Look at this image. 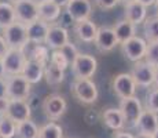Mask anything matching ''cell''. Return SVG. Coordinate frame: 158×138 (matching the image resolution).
<instances>
[{
	"mask_svg": "<svg viewBox=\"0 0 158 138\" xmlns=\"http://www.w3.org/2000/svg\"><path fill=\"white\" fill-rule=\"evenodd\" d=\"M72 94L78 102L85 105L96 102L99 97L98 87L91 79H74L72 83Z\"/></svg>",
	"mask_w": 158,
	"mask_h": 138,
	"instance_id": "cell-1",
	"label": "cell"
},
{
	"mask_svg": "<svg viewBox=\"0 0 158 138\" xmlns=\"http://www.w3.org/2000/svg\"><path fill=\"white\" fill-rule=\"evenodd\" d=\"M70 65L76 79H91L98 69V61L89 54H78Z\"/></svg>",
	"mask_w": 158,
	"mask_h": 138,
	"instance_id": "cell-2",
	"label": "cell"
},
{
	"mask_svg": "<svg viewBox=\"0 0 158 138\" xmlns=\"http://www.w3.org/2000/svg\"><path fill=\"white\" fill-rule=\"evenodd\" d=\"M7 83V98L8 100H28L30 96L32 84L22 75H8L6 78Z\"/></svg>",
	"mask_w": 158,
	"mask_h": 138,
	"instance_id": "cell-3",
	"label": "cell"
},
{
	"mask_svg": "<svg viewBox=\"0 0 158 138\" xmlns=\"http://www.w3.org/2000/svg\"><path fill=\"white\" fill-rule=\"evenodd\" d=\"M3 38H4L6 43L10 48H19L22 50V47L28 43V35H26V25L22 22L15 21L11 25L3 29Z\"/></svg>",
	"mask_w": 158,
	"mask_h": 138,
	"instance_id": "cell-4",
	"label": "cell"
},
{
	"mask_svg": "<svg viewBox=\"0 0 158 138\" xmlns=\"http://www.w3.org/2000/svg\"><path fill=\"white\" fill-rule=\"evenodd\" d=\"M41 109H43L44 115L51 122H55L66 113V110H68V102L59 94H50V96H47L43 100Z\"/></svg>",
	"mask_w": 158,
	"mask_h": 138,
	"instance_id": "cell-5",
	"label": "cell"
},
{
	"mask_svg": "<svg viewBox=\"0 0 158 138\" xmlns=\"http://www.w3.org/2000/svg\"><path fill=\"white\" fill-rule=\"evenodd\" d=\"M15 20L25 25L39 20V6L32 0H14Z\"/></svg>",
	"mask_w": 158,
	"mask_h": 138,
	"instance_id": "cell-6",
	"label": "cell"
},
{
	"mask_svg": "<svg viewBox=\"0 0 158 138\" xmlns=\"http://www.w3.org/2000/svg\"><path fill=\"white\" fill-rule=\"evenodd\" d=\"M146 48H147V42L139 36H133L127 42L121 43V50H123L124 57L132 62H138V61L143 60Z\"/></svg>",
	"mask_w": 158,
	"mask_h": 138,
	"instance_id": "cell-7",
	"label": "cell"
},
{
	"mask_svg": "<svg viewBox=\"0 0 158 138\" xmlns=\"http://www.w3.org/2000/svg\"><path fill=\"white\" fill-rule=\"evenodd\" d=\"M121 113H123V118L125 124L128 126H135L138 122L140 113L143 112V106H142L139 98L133 97H128V98H121L120 101V108Z\"/></svg>",
	"mask_w": 158,
	"mask_h": 138,
	"instance_id": "cell-8",
	"label": "cell"
},
{
	"mask_svg": "<svg viewBox=\"0 0 158 138\" xmlns=\"http://www.w3.org/2000/svg\"><path fill=\"white\" fill-rule=\"evenodd\" d=\"M131 76L139 87H151L154 83V66H151L144 60L133 62Z\"/></svg>",
	"mask_w": 158,
	"mask_h": 138,
	"instance_id": "cell-9",
	"label": "cell"
},
{
	"mask_svg": "<svg viewBox=\"0 0 158 138\" xmlns=\"http://www.w3.org/2000/svg\"><path fill=\"white\" fill-rule=\"evenodd\" d=\"M2 61L6 75H19L26 62V58L19 48H8Z\"/></svg>",
	"mask_w": 158,
	"mask_h": 138,
	"instance_id": "cell-10",
	"label": "cell"
},
{
	"mask_svg": "<svg viewBox=\"0 0 158 138\" xmlns=\"http://www.w3.org/2000/svg\"><path fill=\"white\" fill-rule=\"evenodd\" d=\"M111 87L118 98H128L135 96L138 86L131 73H118L111 82Z\"/></svg>",
	"mask_w": 158,
	"mask_h": 138,
	"instance_id": "cell-11",
	"label": "cell"
},
{
	"mask_svg": "<svg viewBox=\"0 0 158 138\" xmlns=\"http://www.w3.org/2000/svg\"><path fill=\"white\" fill-rule=\"evenodd\" d=\"M94 44L101 53H110L111 50H114L115 46H118V40L113 28L99 26L94 39Z\"/></svg>",
	"mask_w": 158,
	"mask_h": 138,
	"instance_id": "cell-12",
	"label": "cell"
},
{
	"mask_svg": "<svg viewBox=\"0 0 158 138\" xmlns=\"http://www.w3.org/2000/svg\"><path fill=\"white\" fill-rule=\"evenodd\" d=\"M65 10L73 22L89 20L92 14V3L89 0H70L66 4Z\"/></svg>",
	"mask_w": 158,
	"mask_h": 138,
	"instance_id": "cell-13",
	"label": "cell"
},
{
	"mask_svg": "<svg viewBox=\"0 0 158 138\" xmlns=\"http://www.w3.org/2000/svg\"><path fill=\"white\" fill-rule=\"evenodd\" d=\"M30 115H32V109L26 100H10L7 112H6L7 118H10L15 123H19V122L30 119Z\"/></svg>",
	"mask_w": 158,
	"mask_h": 138,
	"instance_id": "cell-14",
	"label": "cell"
},
{
	"mask_svg": "<svg viewBox=\"0 0 158 138\" xmlns=\"http://www.w3.org/2000/svg\"><path fill=\"white\" fill-rule=\"evenodd\" d=\"M68 42H69V32L66 28L59 25H52V26L50 25L44 42L45 47L52 48V50H59Z\"/></svg>",
	"mask_w": 158,
	"mask_h": 138,
	"instance_id": "cell-15",
	"label": "cell"
},
{
	"mask_svg": "<svg viewBox=\"0 0 158 138\" xmlns=\"http://www.w3.org/2000/svg\"><path fill=\"white\" fill-rule=\"evenodd\" d=\"M135 127L139 128V134L151 137L158 130V113L151 112L148 109H143Z\"/></svg>",
	"mask_w": 158,
	"mask_h": 138,
	"instance_id": "cell-16",
	"label": "cell"
},
{
	"mask_svg": "<svg viewBox=\"0 0 158 138\" xmlns=\"http://www.w3.org/2000/svg\"><path fill=\"white\" fill-rule=\"evenodd\" d=\"M96 30H98V26L91 20L78 21V22H74V26H73L74 35L84 43H94Z\"/></svg>",
	"mask_w": 158,
	"mask_h": 138,
	"instance_id": "cell-17",
	"label": "cell"
},
{
	"mask_svg": "<svg viewBox=\"0 0 158 138\" xmlns=\"http://www.w3.org/2000/svg\"><path fill=\"white\" fill-rule=\"evenodd\" d=\"M50 24L44 22L41 20H36L26 25V35H28V40L37 43V44H43L45 42V36H47Z\"/></svg>",
	"mask_w": 158,
	"mask_h": 138,
	"instance_id": "cell-18",
	"label": "cell"
},
{
	"mask_svg": "<svg viewBox=\"0 0 158 138\" xmlns=\"http://www.w3.org/2000/svg\"><path fill=\"white\" fill-rule=\"evenodd\" d=\"M125 20L132 22L133 25H140L147 18V7L140 4L139 2H131L125 4Z\"/></svg>",
	"mask_w": 158,
	"mask_h": 138,
	"instance_id": "cell-19",
	"label": "cell"
},
{
	"mask_svg": "<svg viewBox=\"0 0 158 138\" xmlns=\"http://www.w3.org/2000/svg\"><path fill=\"white\" fill-rule=\"evenodd\" d=\"M21 75H22L30 84H36V83L40 82L44 76V65L37 62V61L26 60Z\"/></svg>",
	"mask_w": 158,
	"mask_h": 138,
	"instance_id": "cell-20",
	"label": "cell"
},
{
	"mask_svg": "<svg viewBox=\"0 0 158 138\" xmlns=\"http://www.w3.org/2000/svg\"><path fill=\"white\" fill-rule=\"evenodd\" d=\"M102 119H103V123L106 124V127L110 128V130H113V131L123 130L124 126H125L123 113H121L120 109H115V108L106 109L102 115Z\"/></svg>",
	"mask_w": 158,
	"mask_h": 138,
	"instance_id": "cell-21",
	"label": "cell"
},
{
	"mask_svg": "<svg viewBox=\"0 0 158 138\" xmlns=\"http://www.w3.org/2000/svg\"><path fill=\"white\" fill-rule=\"evenodd\" d=\"M60 11H62V8L59 6H56L54 2L48 0V2L39 4V20L44 21L47 24L55 22L60 17Z\"/></svg>",
	"mask_w": 158,
	"mask_h": 138,
	"instance_id": "cell-22",
	"label": "cell"
},
{
	"mask_svg": "<svg viewBox=\"0 0 158 138\" xmlns=\"http://www.w3.org/2000/svg\"><path fill=\"white\" fill-rule=\"evenodd\" d=\"M113 30L115 33V38H117V40H118V44H121V43L127 42L128 39L136 36V25H133L132 22H129V21H127V20H123V21H120V22H117L114 25Z\"/></svg>",
	"mask_w": 158,
	"mask_h": 138,
	"instance_id": "cell-23",
	"label": "cell"
},
{
	"mask_svg": "<svg viewBox=\"0 0 158 138\" xmlns=\"http://www.w3.org/2000/svg\"><path fill=\"white\" fill-rule=\"evenodd\" d=\"M47 84L50 86H58L65 80V70L60 69L59 66H56L55 64H52L51 61H48L44 65V76Z\"/></svg>",
	"mask_w": 158,
	"mask_h": 138,
	"instance_id": "cell-24",
	"label": "cell"
},
{
	"mask_svg": "<svg viewBox=\"0 0 158 138\" xmlns=\"http://www.w3.org/2000/svg\"><path fill=\"white\" fill-rule=\"evenodd\" d=\"M17 138H37L39 137V127L35 122L30 119L17 123V131H15Z\"/></svg>",
	"mask_w": 158,
	"mask_h": 138,
	"instance_id": "cell-25",
	"label": "cell"
},
{
	"mask_svg": "<svg viewBox=\"0 0 158 138\" xmlns=\"http://www.w3.org/2000/svg\"><path fill=\"white\" fill-rule=\"evenodd\" d=\"M15 11L11 3L0 2V29H4L15 22Z\"/></svg>",
	"mask_w": 158,
	"mask_h": 138,
	"instance_id": "cell-26",
	"label": "cell"
},
{
	"mask_svg": "<svg viewBox=\"0 0 158 138\" xmlns=\"http://www.w3.org/2000/svg\"><path fill=\"white\" fill-rule=\"evenodd\" d=\"M143 33L146 42H158V15L146 18L143 22Z\"/></svg>",
	"mask_w": 158,
	"mask_h": 138,
	"instance_id": "cell-27",
	"label": "cell"
},
{
	"mask_svg": "<svg viewBox=\"0 0 158 138\" xmlns=\"http://www.w3.org/2000/svg\"><path fill=\"white\" fill-rule=\"evenodd\" d=\"M37 138H63V128L55 122H48L39 128Z\"/></svg>",
	"mask_w": 158,
	"mask_h": 138,
	"instance_id": "cell-28",
	"label": "cell"
},
{
	"mask_svg": "<svg viewBox=\"0 0 158 138\" xmlns=\"http://www.w3.org/2000/svg\"><path fill=\"white\" fill-rule=\"evenodd\" d=\"M17 123L7 116H0V138H14Z\"/></svg>",
	"mask_w": 158,
	"mask_h": 138,
	"instance_id": "cell-29",
	"label": "cell"
},
{
	"mask_svg": "<svg viewBox=\"0 0 158 138\" xmlns=\"http://www.w3.org/2000/svg\"><path fill=\"white\" fill-rule=\"evenodd\" d=\"M143 60L151 66L158 65V42H147V48Z\"/></svg>",
	"mask_w": 158,
	"mask_h": 138,
	"instance_id": "cell-30",
	"label": "cell"
},
{
	"mask_svg": "<svg viewBox=\"0 0 158 138\" xmlns=\"http://www.w3.org/2000/svg\"><path fill=\"white\" fill-rule=\"evenodd\" d=\"M59 51L65 55V58L68 60L69 65H70L73 61H74V58L80 54L78 53V50H77V47H76V46L73 44V43H70V42H68L65 46H62V47L59 48Z\"/></svg>",
	"mask_w": 158,
	"mask_h": 138,
	"instance_id": "cell-31",
	"label": "cell"
},
{
	"mask_svg": "<svg viewBox=\"0 0 158 138\" xmlns=\"http://www.w3.org/2000/svg\"><path fill=\"white\" fill-rule=\"evenodd\" d=\"M146 109L158 113V88H153L148 91L146 97Z\"/></svg>",
	"mask_w": 158,
	"mask_h": 138,
	"instance_id": "cell-32",
	"label": "cell"
},
{
	"mask_svg": "<svg viewBox=\"0 0 158 138\" xmlns=\"http://www.w3.org/2000/svg\"><path fill=\"white\" fill-rule=\"evenodd\" d=\"M50 61L52 64H55L56 66H59L60 69H63V70H66L68 69V66H69L68 60H66L65 55L60 53L59 50H54L52 51V54H51V57H50Z\"/></svg>",
	"mask_w": 158,
	"mask_h": 138,
	"instance_id": "cell-33",
	"label": "cell"
},
{
	"mask_svg": "<svg viewBox=\"0 0 158 138\" xmlns=\"http://www.w3.org/2000/svg\"><path fill=\"white\" fill-rule=\"evenodd\" d=\"M95 4L102 10H111L118 4V0H95Z\"/></svg>",
	"mask_w": 158,
	"mask_h": 138,
	"instance_id": "cell-34",
	"label": "cell"
},
{
	"mask_svg": "<svg viewBox=\"0 0 158 138\" xmlns=\"http://www.w3.org/2000/svg\"><path fill=\"white\" fill-rule=\"evenodd\" d=\"M8 104H10V100H8L7 97L0 98V116H4L6 115L7 108H8Z\"/></svg>",
	"mask_w": 158,
	"mask_h": 138,
	"instance_id": "cell-35",
	"label": "cell"
},
{
	"mask_svg": "<svg viewBox=\"0 0 158 138\" xmlns=\"http://www.w3.org/2000/svg\"><path fill=\"white\" fill-rule=\"evenodd\" d=\"M8 46H7V43H6L4 40V38H3L2 35H0V58H3L6 55V53H7V50H8Z\"/></svg>",
	"mask_w": 158,
	"mask_h": 138,
	"instance_id": "cell-36",
	"label": "cell"
},
{
	"mask_svg": "<svg viewBox=\"0 0 158 138\" xmlns=\"http://www.w3.org/2000/svg\"><path fill=\"white\" fill-rule=\"evenodd\" d=\"M7 97V83L6 78H0V98Z\"/></svg>",
	"mask_w": 158,
	"mask_h": 138,
	"instance_id": "cell-37",
	"label": "cell"
},
{
	"mask_svg": "<svg viewBox=\"0 0 158 138\" xmlns=\"http://www.w3.org/2000/svg\"><path fill=\"white\" fill-rule=\"evenodd\" d=\"M113 138H135V136H132V134L129 133H124V131H115L113 134Z\"/></svg>",
	"mask_w": 158,
	"mask_h": 138,
	"instance_id": "cell-38",
	"label": "cell"
},
{
	"mask_svg": "<svg viewBox=\"0 0 158 138\" xmlns=\"http://www.w3.org/2000/svg\"><path fill=\"white\" fill-rule=\"evenodd\" d=\"M136 2H139L140 4H143L144 7H150V6H154V4H156L157 0H136Z\"/></svg>",
	"mask_w": 158,
	"mask_h": 138,
	"instance_id": "cell-39",
	"label": "cell"
},
{
	"mask_svg": "<svg viewBox=\"0 0 158 138\" xmlns=\"http://www.w3.org/2000/svg\"><path fill=\"white\" fill-rule=\"evenodd\" d=\"M51 2H54L56 6H59L60 8H63V7H66V4H68L70 0H51Z\"/></svg>",
	"mask_w": 158,
	"mask_h": 138,
	"instance_id": "cell-40",
	"label": "cell"
},
{
	"mask_svg": "<svg viewBox=\"0 0 158 138\" xmlns=\"http://www.w3.org/2000/svg\"><path fill=\"white\" fill-rule=\"evenodd\" d=\"M154 86H156V88H158V65L154 66Z\"/></svg>",
	"mask_w": 158,
	"mask_h": 138,
	"instance_id": "cell-41",
	"label": "cell"
},
{
	"mask_svg": "<svg viewBox=\"0 0 158 138\" xmlns=\"http://www.w3.org/2000/svg\"><path fill=\"white\" fill-rule=\"evenodd\" d=\"M6 76V70H4V66H3V61L0 58V78H4Z\"/></svg>",
	"mask_w": 158,
	"mask_h": 138,
	"instance_id": "cell-42",
	"label": "cell"
},
{
	"mask_svg": "<svg viewBox=\"0 0 158 138\" xmlns=\"http://www.w3.org/2000/svg\"><path fill=\"white\" fill-rule=\"evenodd\" d=\"M131 2H135V0H118V3H123L124 6L128 4V3H131Z\"/></svg>",
	"mask_w": 158,
	"mask_h": 138,
	"instance_id": "cell-43",
	"label": "cell"
},
{
	"mask_svg": "<svg viewBox=\"0 0 158 138\" xmlns=\"http://www.w3.org/2000/svg\"><path fill=\"white\" fill-rule=\"evenodd\" d=\"M135 138H151L150 136H143V134H138V136H135Z\"/></svg>",
	"mask_w": 158,
	"mask_h": 138,
	"instance_id": "cell-44",
	"label": "cell"
},
{
	"mask_svg": "<svg viewBox=\"0 0 158 138\" xmlns=\"http://www.w3.org/2000/svg\"><path fill=\"white\" fill-rule=\"evenodd\" d=\"M32 2H35L36 3V4H41V3H44V2H48V0H32Z\"/></svg>",
	"mask_w": 158,
	"mask_h": 138,
	"instance_id": "cell-45",
	"label": "cell"
},
{
	"mask_svg": "<svg viewBox=\"0 0 158 138\" xmlns=\"http://www.w3.org/2000/svg\"><path fill=\"white\" fill-rule=\"evenodd\" d=\"M151 138H158V130L156 131V133L153 134V136H151Z\"/></svg>",
	"mask_w": 158,
	"mask_h": 138,
	"instance_id": "cell-46",
	"label": "cell"
},
{
	"mask_svg": "<svg viewBox=\"0 0 158 138\" xmlns=\"http://www.w3.org/2000/svg\"><path fill=\"white\" fill-rule=\"evenodd\" d=\"M154 6H156V11H157V15H158V0L156 2V4H154Z\"/></svg>",
	"mask_w": 158,
	"mask_h": 138,
	"instance_id": "cell-47",
	"label": "cell"
}]
</instances>
